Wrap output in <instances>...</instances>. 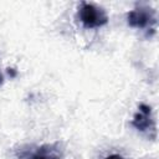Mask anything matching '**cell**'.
Here are the masks:
<instances>
[{
	"instance_id": "obj_1",
	"label": "cell",
	"mask_w": 159,
	"mask_h": 159,
	"mask_svg": "<svg viewBox=\"0 0 159 159\" xmlns=\"http://www.w3.org/2000/svg\"><path fill=\"white\" fill-rule=\"evenodd\" d=\"M78 16L83 26L87 29H94V27L103 26L108 21V17L102 9L92 4H86V2L82 4L78 11Z\"/></svg>"
},
{
	"instance_id": "obj_2",
	"label": "cell",
	"mask_w": 159,
	"mask_h": 159,
	"mask_svg": "<svg viewBox=\"0 0 159 159\" xmlns=\"http://www.w3.org/2000/svg\"><path fill=\"white\" fill-rule=\"evenodd\" d=\"M150 21V15L144 10H133L128 15V22L134 27H144Z\"/></svg>"
},
{
	"instance_id": "obj_3",
	"label": "cell",
	"mask_w": 159,
	"mask_h": 159,
	"mask_svg": "<svg viewBox=\"0 0 159 159\" xmlns=\"http://www.w3.org/2000/svg\"><path fill=\"white\" fill-rule=\"evenodd\" d=\"M149 114H150V107L145 106V104H140V112L134 117L133 124L138 128L144 130L148 125H149Z\"/></svg>"
},
{
	"instance_id": "obj_4",
	"label": "cell",
	"mask_w": 159,
	"mask_h": 159,
	"mask_svg": "<svg viewBox=\"0 0 159 159\" xmlns=\"http://www.w3.org/2000/svg\"><path fill=\"white\" fill-rule=\"evenodd\" d=\"M31 159H61L56 149H52L50 145H43L37 149V152L31 157Z\"/></svg>"
},
{
	"instance_id": "obj_5",
	"label": "cell",
	"mask_w": 159,
	"mask_h": 159,
	"mask_svg": "<svg viewBox=\"0 0 159 159\" xmlns=\"http://www.w3.org/2000/svg\"><path fill=\"white\" fill-rule=\"evenodd\" d=\"M106 159H124V158H123V157H120V155H118V154H112V155L107 157Z\"/></svg>"
},
{
	"instance_id": "obj_6",
	"label": "cell",
	"mask_w": 159,
	"mask_h": 159,
	"mask_svg": "<svg viewBox=\"0 0 159 159\" xmlns=\"http://www.w3.org/2000/svg\"><path fill=\"white\" fill-rule=\"evenodd\" d=\"M2 83V76H1V73H0V84Z\"/></svg>"
}]
</instances>
